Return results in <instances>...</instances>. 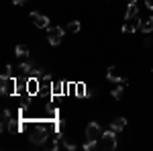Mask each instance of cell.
<instances>
[{
  "instance_id": "obj_13",
  "label": "cell",
  "mask_w": 153,
  "mask_h": 151,
  "mask_svg": "<svg viewBox=\"0 0 153 151\" xmlns=\"http://www.w3.org/2000/svg\"><path fill=\"white\" fill-rule=\"evenodd\" d=\"M74 86H76V90H74V92H76L78 98H86V96H88V88H86V84H84V82H78V84H74Z\"/></svg>"
},
{
  "instance_id": "obj_12",
  "label": "cell",
  "mask_w": 153,
  "mask_h": 151,
  "mask_svg": "<svg viewBox=\"0 0 153 151\" xmlns=\"http://www.w3.org/2000/svg\"><path fill=\"white\" fill-rule=\"evenodd\" d=\"M141 31L143 33H151L153 31V16L151 14L145 16V19H141Z\"/></svg>"
},
{
  "instance_id": "obj_3",
  "label": "cell",
  "mask_w": 153,
  "mask_h": 151,
  "mask_svg": "<svg viewBox=\"0 0 153 151\" xmlns=\"http://www.w3.org/2000/svg\"><path fill=\"white\" fill-rule=\"evenodd\" d=\"M100 149H117V131L108 129L100 137Z\"/></svg>"
},
{
  "instance_id": "obj_24",
  "label": "cell",
  "mask_w": 153,
  "mask_h": 151,
  "mask_svg": "<svg viewBox=\"0 0 153 151\" xmlns=\"http://www.w3.org/2000/svg\"><path fill=\"white\" fill-rule=\"evenodd\" d=\"M25 2H29V0H12L14 6H21V4H25Z\"/></svg>"
},
{
  "instance_id": "obj_21",
  "label": "cell",
  "mask_w": 153,
  "mask_h": 151,
  "mask_svg": "<svg viewBox=\"0 0 153 151\" xmlns=\"http://www.w3.org/2000/svg\"><path fill=\"white\" fill-rule=\"evenodd\" d=\"M61 143H63V147H65V149H70V151L76 149V143H71V141H68V139H63Z\"/></svg>"
},
{
  "instance_id": "obj_16",
  "label": "cell",
  "mask_w": 153,
  "mask_h": 151,
  "mask_svg": "<svg viewBox=\"0 0 153 151\" xmlns=\"http://www.w3.org/2000/svg\"><path fill=\"white\" fill-rule=\"evenodd\" d=\"M14 55H16V57H29V47L27 45H16L14 47Z\"/></svg>"
},
{
  "instance_id": "obj_10",
  "label": "cell",
  "mask_w": 153,
  "mask_h": 151,
  "mask_svg": "<svg viewBox=\"0 0 153 151\" xmlns=\"http://www.w3.org/2000/svg\"><path fill=\"white\" fill-rule=\"evenodd\" d=\"M137 14H139V6H137V2H129V4H127V10H125V21H129V19H137Z\"/></svg>"
},
{
  "instance_id": "obj_5",
  "label": "cell",
  "mask_w": 153,
  "mask_h": 151,
  "mask_svg": "<svg viewBox=\"0 0 153 151\" xmlns=\"http://www.w3.org/2000/svg\"><path fill=\"white\" fill-rule=\"evenodd\" d=\"M39 92H41V78H35V76L27 78V94L29 96H35Z\"/></svg>"
},
{
  "instance_id": "obj_17",
  "label": "cell",
  "mask_w": 153,
  "mask_h": 151,
  "mask_svg": "<svg viewBox=\"0 0 153 151\" xmlns=\"http://www.w3.org/2000/svg\"><path fill=\"white\" fill-rule=\"evenodd\" d=\"M80 29H82V23L80 21H71L65 27V31H70V33H80Z\"/></svg>"
},
{
  "instance_id": "obj_22",
  "label": "cell",
  "mask_w": 153,
  "mask_h": 151,
  "mask_svg": "<svg viewBox=\"0 0 153 151\" xmlns=\"http://www.w3.org/2000/svg\"><path fill=\"white\" fill-rule=\"evenodd\" d=\"M63 129H65V121L59 118V121H57V131H63Z\"/></svg>"
},
{
  "instance_id": "obj_18",
  "label": "cell",
  "mask_w": 153,
  "mask_h": 151,
  "mask_svg": "<svg viewBox=\"0 0 153 151\" xmlns=\"http://www.w3.org/2000/svg\"><path fill=\"white\" fill-rule=\"evenodd\" d=\"M59 94H65V82H55L53 84V96H59Z\"/></svg>"
},
{
  "instance_id": "obj_26",
  "label": "cell",
  "mask_w": 153,
  "mask_h": 151,
  "mask_svg": "<svg viewBox=\"0 0 153 151\" xmlns=\"http://www.w3.org/2000/svg\"><path fill=\"white\" fill-rule=\"evenodd\" d=\"M129 2H137V0H129Z\"/></svg>"
},
{
  "instance_id": "obj_23",
  "label": "cell",
  "mask_w": 153,
  "mask_h": 151,
  "mask_svg": "<svg viewBox=\"0 0 153 151\" xmlns=\"http://www.w3.org/2000/svg\"><path fill=\"white\" fill-rule=\"evenodd\" d=\"M10 71H12V65H6V70L2 71V76H10Z\"/></svg>"
},
{
  "instance_id": "obj_1",
  "label": "cell",
  "mask_w": 153,
  "mask_h": 151,
  "mask_svg": "<svg viewBox=\"0 0 153 151\" xmlns=\"http://www.w3.org/2000/svg\"><path fill=\"white\" fill-rule=\"evenodd\" d=\"M16 86H19V80L12 78V76H2L0 78V92H2V96L16 94Z\"/></svg>"
},
{
  "instance_id": "obj_20",
  "label": "cell",
  "mask_w": 153,
  "mask_h": 151,
  "mask_svg": "<svg viewBox=\"0 0 153 151\" xmlns=\"http://www.w3.org/2000/svg\"><path fill=\"white\" fill-rule=\"evenodd\" d=\"M21 127H23V125H21L19 121H10V123H8V131H10V133H19Z\"/></svg>"
},
{
  "instance_id": "obj_7",
  "label": "cell",
  "mask_w": 153,
  "mask_h": 151,
  "mask_svg": "<svg viewBox=\"0 0 153 151\" xmlns=\"http://www.w3.org/2000/svg\"><path fill=\"white\" fill-rule=\"evenodd\" d=\"M102 127L98 125V123H90L88 127H86V139H100L102 137Z\"/></svg>"
},
{
  "instance_id": "obj_2",
  "label": "cell",
  "mask_w": 153,
  "mask_h": 151,
  "mask_svg": "<svg viewBox=\"0 0 153 151\" xmlns=\"http://www.w3.org/2000/svg\"><path fill=\"white\" fill-rule=\"evenodd\" d=\"M29 139H31L33 145H45L47 139H49V133H47V129H45V125H43V123H39L37 129L29 135Z\"/></svg>"
},
{
  "instance_id": "obj_4",
  "label": "cell",
  "mask_w": 153,
  "mask_h": 151,
  "mask_svg": "<svg viewBox=\"0 0 153 151\" xmlns=\"http://www.w3.org/2000/svg\"><path fill=\"white\" fill-rule=\"evenodd\" d=\"M63 35H65V29H61V27H49L47 29V41L49 45H61V41H63Z\"/></svg>"
},
{
  "instance_id": "obj_15",
  "label": "cell",
  "mask_w": 153,
  "mask_h": 151,
  "mask_svg": "<svg viewBox=\"0 0 153 151\" xmlns=\"http://www.w3.org/2000/svg\"><path fill=\"white\" fill-rule=\"evenodd\" d=\"M19 70H21V74H23V76H27V78H29V76H31V71H33V63H31V61H23V63L19 65Z\"/></svg>"
},
{
  "instance_id": "obj_11",
  "label": "cell",
  "mask_w": 153,
  "mask_h": 151,
  "mask_svg": "<svg viewBox=\"0 0 153 151\" xmlns=\"http://www.w3.org/2000/svg\"><path fill=\"white\" fill-rule=\"evenodd\" d=\"M125 127H127V118L125 116H117L114 121H110V129H114L117 133H120Z\"/></svg>"
},
{
  "instance_id": "obj_6",
  "label": "cell",
  "mask_w": 153,
  "mask_h": 151,
  "mask_svg": "<svg viewBox=\"0 0 153 151\" xmlns=\"http://www.w3.org/2000/svg\"><path fill=\"white\" fill-rule=\"evenodd\" d=\"M31 19H33V23H35L37 29H49V16L47 14H41V12H31Z\"/></svg>"
},
{
  "instance_id": "obj_9",
  "label": "cell",
  "mask_w": 153,
  "mask_h": 151,
  "mask_svg": "<svg viewBox=\"0 0 153 151\" xmlns=\"http://www.w3.org/2000/svg\"><path fill=\"white\" fill-rule=\"evenodd\" d=\"M106 78H108V80H112V82H117V84H125V86H129V80H127V78H120L114 65H110V68L106 70Z\"/></svg>"
},
{
  "instance_id": "obj_8",
  "label": "cell",
  "mask_w": 153,
  "mask_h": 151,
  "mask_svg": "<svg viewBox=\"0 0 153 151\" xmlns=\"http://www.w3.org/2000/svg\"><path fill=\"white\" fill-rule=\"evenodd\" d=\"M141 31V19H129L123 25V33H137Z\"/></svg>"
},
{
  "instance_id": "obj_19",
  "label": "cell",
  "mask_w": 153,
  "mask_h": 151,
  "mask_svg": "<svg viewBox=\"0 0 153 151\" xmlns=\"http://www.w3.org/2000/svg\"><path fill=\"white\" fill-rule=\"evenodd\" d=\"M123 92H125V84H118L117 88H112V92H110V96H112L114 100H120V96H123Z\"/></svg>"
},
{
  "instance_id": "obj_14",
  "label": "cell",
  "mask_w": 153,
  "mask_h": 151,
  "mask_svg": "<svg viewBox=\"0 0 153 151\" xmlns=\"http://www.w3.org/2000/svg\"><path fill=\"white\" fill-rule=\"evenodd\" d=\"M12 121V115H10V110L8 108H4L2 110V123H0V129L2 131H6V127H8V123Z\"/></svg>"
},
{
  "instance_id": "obj_25",
  "label": "cell",
  "mask_w": 153,
  "mask_h": 151,
  "mask_svg": "<svg viewBox=\"0 0 153 151\" xmlns=\"http://www.w3.org/2000/svg\"><path fill=\"white\" fill-rule=\"evenodd\" d=\"M145 6H147L149 10H153V0H145Z\"/></svg>"
}]
</instances>
